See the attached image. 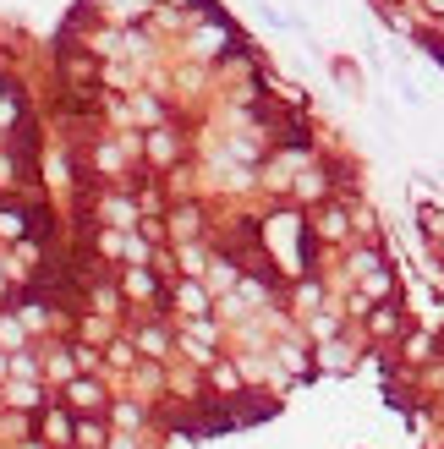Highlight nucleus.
I'll list each match as a JSON object with an SVG mask.
<instances>
[{"mask_svg":"<svg viewBox=\"0 0 444 449\" xmlns=\"http://www.w3.org/2000/svg\"><path fill=\"white\" fill-rule=\"evenodd\" d=\"M423 11H428V17H444V0H423Z\"/></svg>","mask_w":444,"mask_h":449,"instance_id":"obj_1","label":"nucleus"}]
</instances>
